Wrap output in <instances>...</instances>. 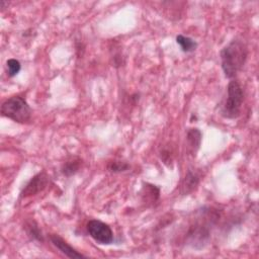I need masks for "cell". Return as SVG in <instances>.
<instances>
[{
  "mask_svg": "<svg viewBox=\"0 0 259 259\" xmlns=\"http://www.w3.org/2000/svg\"><path fill=\"white\" fill-rule=\"evenodd\" d=\"M247 57V46L240 40L232 41L221 51L222 69L227 78L231 79L237 76V74L243 69Z\"/></svg>",
  "mask_w": 259,
  "mask_h": 259,
  "instance_id": "1",
  "label": "cell"
},
{
  "mask_svg": "<svg viewBox=\"0 0 259 259\" xmlns=\"http://www.w3.org/2000/svg\"><path fill=\"white\" fill-rule=\"evenodd\" d=\"M244 91L240 83L231 80L227 88V98L222 107V116L226 119H237L241 114Z\"/></svg>",
  "mask_w": 259,
  "mask_h": 259,
  "instance_id": "2",
  "label": "cell"
},
{
  "mask_svg": "<svg viewBox=\"0 0 259 259\" xmlns=\"http://www.w3.org/2000/svg\"><path fill=\"white\" fill-rule=\"evenodd\" d=\"M1 115L16 123L25 124L31 121L32 109L24 98L13 96L2 103Z\"/></svg>",
  "mask_w": 259,
  "mask_h": 259,
  "instance_id": "3",
  "label": "cell"
},
{
  "mask_svg": "<svg viewBox=\"0 0 259 259\" xmlns=\"http://www.w3.org/2000/svg\"><path fill=\"white\" fill-rule=\"evenodd\" d=\"M88 234L98 244L110 245L114 242V232L111 227L98 220H91L86 226Z\"/></svg>",
  "mask_w": 259,
  "mask_h": 259,
  "instance_id": "4",
  "label": "cell"
},
{
  "mask_svg": "<svg viewBox=\"0 0 259 259\" xmlns=\"http://www.w3.org/2000/svg\"><path fill=\"white\" fill-rule=\"evenodd\" d=\"M48 184H49V176L45 172H41L35 175L20 193V197L25 198L43 192L47 188Z\"/></svg>",
  "mask_w": 259,
  "mask_h": 259,
  "instance_id": "5",
  "label": "cell"
},
{
  "mask_svg": "<svg viewBox=\"0 0 259 259\" xmlns=\"http://www.w3.org/2000/svg\"><path fill=\"white\" fill-rule=\"evenodd\" d=\"M52 243L53 245L59 249L65 256L69 257V258H82V257H86L85 255H83L82 253H79L78 251H76L73 247H71L63 238H61L58 235L52 234L50 237Z\"/></svg>",
  "mask_w": 259,
  "mask_h": 259,
  "instance_id": "6",
  "label": "cell"
},
{
  "mask_svg": "<svg viewBox=\"0 0 259 259\" xmlns=\"http://www.w3.org/2000/svg\"><path fill=\"white\" fill-rule=\"evenodd\" d=\"M201 139H202V134L198 129L194 128L189 130L187 134V141H188L189 150L191 151L192 154H196V152L200 147Z\"/></svg>",
  "mask_w": 259,
  "mask_h": 259,
  "instance_id": "7",
  "label": "cell"
},
{
  "mask_svg": "<svg viewBox=\"0 0 259 259\" xmlns=\"http://www.w3.org/2000/svg\"><path fill=\"white\" fill-rule=\"evenodd\" d=\"M198 183H199V176L194 172L189 171L184 180L183 186H181V194H189L193 193L198 186Z\"/></svg>",
  "mask_w": 259,
  "mask_h": 259,
  "instance_id": "8",
  "label": "cell"
},
{
  "mask_svg": "<svg viewBox=\"0 0 259 259\" xmlns=\"http://www.w3.org/2000/svg\"><path fill=\"white\" fill-rule=\"evenodd\" d=\"M82 164V160L79 157H72L63 163L61 172L63 175L69 177L79 171Z\"/></svg>",
  "mask_w": 259,
  "mask_h": 259,
  "instance_id": "9",
  "label": "cell"
},
{
  "mask_svg": "<svg viewBox=\"0 0 259 259\" xmlns=\"http://www.w3.org/2000/svg\"><path fill=\"white\" fill-rule=\"evenodd\" d=\"M159 194H160V191L155 186L146 184L145 187L143 188V200L146 201L147 203L156 202L159 198Z\"/></svg>",
  "mask_w": 259,
  "mask_h": 259,
  "instance_id": "10",
  "label": "cell"
},
{
  "mask_svg": "<svg viewBox=\"0 0 259 259\" xmlns=\"http://www.w3.org/2000/svg\"><path fill=\"white\" fill-rule=\"evenodd\" d=\"M176 42L185 53H192L197 48V43L194 40L183 35H178L176 37Z\"/></svg>",
  "mask_w": 259,
  "mask_h": 259,
  "instance_id": "11",
  "label": "cell"
},
{
  "mask_svg": "<svg viewBox=\"0 0 259 259\" xmlns=\"http://www.w3.org/2000/svg\"><path fill=\"white\" fill-rule=\"evenodd\" d=\"M24 229L27 231L28 235L30 237H32L35 240H38L40 242L44 241V236H43V233L40 230L38 224L35 221H28L24 225Z\"/></svg>",
  "mask_w": 259,
  "mask_h": 259,
  "instance_id": "12",
  "label": "cell"
},
{
  "mask_svg": "<svg viewBox=\"0 0 259 259\" xmlns=\"http://www.w3.org/2000/svg\"><path fill=\"white\" fill-rule=\"evenodd\" d=\"M129 168H130V165L127 162H123V161H112L108 165V169L114 173L125 172Z\"/></svg>",
  "mask_w": 259,
  "mask_h": 259,
  "instance_id": "13",
  "label": "cell"
},
{
  "mask_svg": "<svg viewBox=\"0 0 259 259\" xmlns=\"http://www.w3.org/2000/svg\"><path fill=\"white\" fill-rule=\"evenodd\" d=\"M6 66H7V74L9 77L16 76L21 69V65L19 61L16 59H9L6 62Z\"/></svg>",
  "mask_w": 259,
  "mask_h": 259,
  "instance_id": "14",
  "label": "cell"
}]
</instances>
